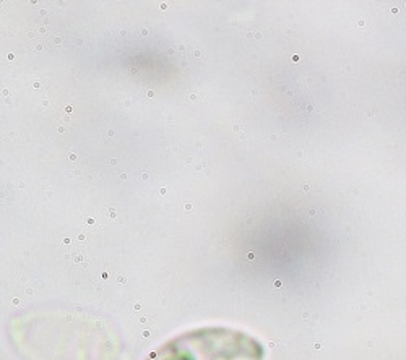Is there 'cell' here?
I'll return each mask as SVG.
<instances>
[{"label": "cell", "instance_id": "cell-1", "mask_svg": "<svg viewBox=\"0 0 406 360\" xmlns=\"http://www.w3.org/2000/svg\"><path fill=\"white\" fill-rule=\"evenodd\" d=\"M262 347L254 339L231 330L187 333L163 346L148 360H260Z\"/></svg>", "mask_w": 406, "mask_h": 360}]
</instances>
